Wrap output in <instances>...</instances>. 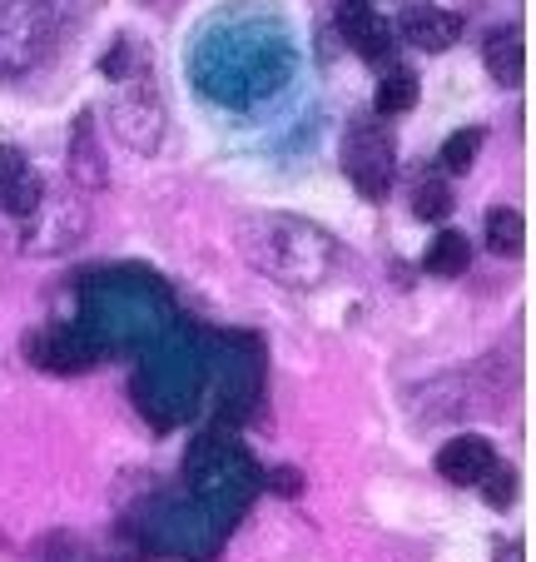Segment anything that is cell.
I'll use <instances>...</instances> for the list:
<instances>
[{
  "mask_svg": "<svg viewBox=\"0 0 536 562\" xmlns=\"http://www.w3.org/2000/svg\"><path fill=\"white\" fill-rule=\"evenodd\" d=\"M497 463H502V458H497V448L487 443L482 434H457L437 448V473L447 477L453 488H477Z\"/></svg>",
  "mask_w": 536,
  "mask_h": 562,
  "instance_id": "7",
  "label": "cell"
},
{
  "mask_svg": "<svg viewBox=\"0 0 536 562\" xmlns=\"http://www.w3.org/2000/svg\"><path fill=\"white\" fill-rule=\"evenodd\" d=\"M477 155H482V130H477V125H463L453 139H442L437 165H442L447 175H467Z\"/></svg>",
  "mask_w": 536,
  "mask_h": 562,
  "instance_id": "17",
  "label": "cell"
},
{
  "mask_svg": "<svg viewBox=\"0 0 536 562\" xmlns=\"http://www.w3.org/2000/svg\"><path fill=\"white\" fill-rule=\"evenodd\" d=\"M50 0H0V70H25L50 41Z\"/></svg>",
  "mask_w": 536,
  "mask_h": 562,
  "instance_id": "5",
  "label": "cell"
},
{
  "mask_svg": "<svg viewBox=\"0 0 536 562\" xmlns=\"http://www.w3.org/2000/svg\"><path fill=\"white\" fill-rule=\"evenodd\" d=\"M343 170L368 200H388L398 180V149L383 125H353L343 135Z\"/></svg>",
  "mask_w": 536,
  "mask_h": 562,
  "instance_id": "3",
  "label": "cell"
},
{
  "mask_svg": "<svg viewBox=\"0 0 536 562\" xmlns=\"http://www.w3.org/2000/svg\"><path fill=\"white\" fill-rule=\"evenodd\" d=\"M0 204H5L11 220H35L45 204V180L35 170H21L11 184H0Z\"/></svg>",
  "mask_w": 536,
  "mask_h": 562,
  "instance_id": "14",
  "label": "cell"
},
{
  "mask_svg": "<svg viewBox=\"0 0 536 562\" xmlns=\"http://www.w3.org/2000/svg\"><path fill=\"white\" fill-rule=\"evenodd\" d=\"M526 245V224L516 210H506V204H497L492 214H487V249L502 259H516Z\"/></svg>",
  "mask_w": 536,
  "mask_h": 562,
  "instance_id": "15",
  "label": "cell"
},
{
  "mask_svg": "<svg viewBox=\"0 0 536 562\" xmlns=\"http://www.w3.org/2000/svg\"><path fill=\"white\" fill-rule=\"evenodd\" d=\"M184 477H190V488L199 493L204 503H214V508H239V503H249L253 483H259V468H253V458L243 453V448L219 443V438H199L190 463H184Z\"/></svg>",
  "mask_w": 536,
  "mask_h": 562,
  "instance_id": "2",
  "label": "cell"
},
{
  "mask_svg": "<svg viewBox=\"0 0 536 562\" xmlns=\"http://www.w3.org/2000/svg\"><path fill=\"white\" fill-rule=\"evenodd\" d=\"M70 175H75V184H84V190H100V184H105V155L95 149V130H90V115L75 120V135H70Z\"/></svg>",
  "mask_w": 536,
  "mask_h": 562,
  "instance_id": "12",
  "label": "cell"
},
{
  "mask_svg": "<svg viewBox=\"0 0 536 562\" xmlns=\"http://www.w3.org/2000/svg\"><path fill=\"white\" fill-rule=\"evenodd\" d=\"M249 259L288 289H318L338 269V245L304 220H253Z\"/></svg>",
  "mask_w": 536,
  "mask_h": 562,
  "instance_id": "1",
  "label": "cell"
},
{
  "mask_svg": "<svg viewBox=\"0 0 536 562\" xmlns=\"http://www.w3.org/2000/svg\"><path fill=\"white\" fill-rule=\"evenodd\" d=\"M422 269H427L432 279H463L467 269H472V239L457 229H442L427 245V255H422Z\"/></svg>",
  "mask_w": 536,
  "mask_h": 562,
  "instance_id": "11",
  "label": "cell"
},
{
  "mask_svg": "<svg viewBox=\"0 0 536 562\" xmlns=\"http://www.w3.org/2000/svg\"><path fill=\"white\" fill-rule=\"evenodd\" d=\"M21 170H31L21 149H15V145H0V184H11Z\"/></svg>",
  "mask_w": 536,
  "mask_h": 562,
  "instance_id": "21",
  "label": "cell"
},
{
  "mask_svg": "<svg viewBox=\"0 0 536 562\" xmlns=\"http://www.w3.org/2000/svg\"><path fill=\"white\" fill-rule=\"evenodd\" d=\"M269 493H278V498H304V473H298V468H274V473H269Z\"/></svg>",
  "mask_w": 536,
  "mask_h": 562,
  "instance_id": "20",
  "label": "cell"
},
{
  "mask_svg": "<svg viewBox=\"0 0 536 562\" xmlns=\"http://www.w3.org/2000/svg\"><path fill=\"white\" fill-rule=\"evenodd\" d=\"M110 125H115V135L125 139L135 155H155L159 149V139H164V105H159L149 75L115 90V100H110Z\"/></svg>",
  "mask_w": 536,
  "mask_h": 562,
  "instance_id": "4",
  "label": "cell"
},
{
  "mask_svg": "<svg viewBox=\"0 0 536 562\" xmlns=\"http://www.w3.org/2000/svg\"><path fill=\"white\" fill-rule=\"evenodd\" d=\"M482 60L487 70H492L497 86H522V70H526V50H522V31H512V25H502V31L487 35L482 45Z\"/></svg>",
  "mask_w": 536,
  "mask_h": 562,
  "instance_id": "10",
  "label": "cell"
},
{
  "mask_svg": "<svg viewBox=\"0 0 536 562\" xmlns=\"http://www.w3.org/2000/svg\"><path fill=\"white\" fill-rule=\"evenodd\" d=\"M412 214L427 224H442L447 214H453V190L442 184V175H427V180H418V190H412Z\"/></svg>",
  "mask_w": 536,
  "mask_h": 562,
  "instance_id": "18",
  "label": "cell"
},
{
  "mask_svg": "<svg viewBox=\"0 0 536 562\" xmlns=\"http://www.w3.org/2000/svg\"><path fill=\"white\" fill-rule=\"evenodd\" d=\"M100 70H105V80H115V86H129V80H145L149 75V55H145V45L135 41V35H119L115 45H110V55H105V65H100Z\"/></svg>",
  "mask_w": 536,
  "mask_h": 562,
  "instance_id": "16",
  "label": "cell"
},
{
  "mask_svg": "<svg viewBox=\"0 0 536 562\" xmlns=\"http://www.w3.org/2000/svg\"><path fill=\"white\" fill-rule=\"evenodd\" d=\"M25 353H31L35 369L45 373H84L90 363L100 359L95 339L80 329H70V324H50V329H35L31 339H25Z\"/></svg>",
  "mask_w": 536,
  "mask_h": 562,
  "instance_id": "6",
  "label": "cell"
},
{
  "mask_svg": "<svg viewBox=\"0 0 536 562\" xmlns=\"http://www.w3.org/2000/svg\"><path fill=\"white\" fill-rule=\"evenodd\" d=\"M418 105V75L412 70H388L383 75V86H378V95H373V110H378L383 120H398V115H408V110Z\"/></svg>",
  "mask_w": 536,
  "mask_h": 562,
  "instance_id": "13",
  "label": "cell"
},
{
  "mask_svg": "<svg viewBox=\"0 0 536 562\" xmlns=\"http://www.w3.org/2000/svg\"><path fill=\"white\" fill-rule=\"evenodd\" d=\"M477 493H482L492 508H512V498H516V468L512 463H497L492 473L477 483Z\"/></svg>",
  "mask_w": 536,
  "mask_h": 562,
  "instance_id": "19",
  "label": "cell"
},
{
  "mask_svg": "<svg viewBox=\"0 0 536 562\" xmlns=\"http://www.w3.org/2000/svg\"><path fill=\"white\" fill-rule=\"evenodd\" d=\"M398 31L408 45H418V50H453L457 41H463L467 21L457 11H442V5H408V11L398 15Z\"/></svg>",
  "mask_w": 536,
  "mask_h": 562,
  "instance_id": "8",
  "label": "cell"
},
{
  "mask_svg": "<svg viewBox=\"0 0 536 562\" xmlns=\"http://www.w3.org/2000/svg\"><path fill=\"white\" fill-rule=\"evenodd\" d=\"M338 35H343L363 60H388V50H392V25L373 11L368 0H343V5H338Z\"/></svg>",
  "mask_w": 536,
  "mask_h": 562,
  "instance_id": "9",
  "label": "cell"
}]
</instances>
